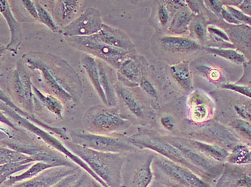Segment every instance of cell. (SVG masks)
I'll use <instances>...</instances> for the list:
<instances>
[{"label": "cell", "instance_id": "33", "mask_svg": "<svg viewBox=\"0 0 251 187\" xmlns=\"http://www.w3.org/2000/svg\"><path fill=\"white\" fill-rule=\"evenodd\" d=\"M230 125L245 138L251 142V125L249 122L243 120H234L230 122Z\"/></svg>", "mask_w": 251, "mask_h": 187}, {"label": "cell", "instance_id": "7", "mask_svg": "<svg viewBox=\"0 0 251 187\" xmlns=\"http://www.w3.org/2000/svg\"><path fill=\"white\" fill-rule=\"evenodd\" d=\"M32 73L21 60L7 77V84L15 105L30 115L35 114Z\"/></svg>", "mask_w": 251, "mask_h": 187}, {"label": "cell", "instance_id": "23", "mask_svg": "<svg viewBox=\"0 0 251 187\" xmlns=\"http://www.w3.org/2000/svg\"><path fill=\"white\" fill-rule=\"evenodd\" d=\"M115 90L116 94L120 97L130 112L138 118L145 117V109L143 105L129 89L122 85L116 84Z\"/></svg>", "mask_w": 251, "mask_h": 187}, {"label": "cell", "instance_id": "36", "mask_svg": "<svg viewBox=\"0 0 251 187\" xmlns=\"http://www.w3.org/2000/svg\"><path fill=\"white\" fill-rule=\"evenodd\" d=\"M226 10H228L230 13L233 15L234 18H235L238 21L243 24L246 25L251 26V18L249 15L245 14L244 12H242L239 9H237L236 7H230V6H224Z\"/></svg>", "mask_w": 251, "mask_h": 187}, {"label": "cell", "instance_id": "38", "mask_svg": "<svg viewBox=\"0 0 251 187\" xmlns=\"http://www.w3.org/2000/svg\"><path fill=\"white\" fill-rule=\"evenodd\" d=\"M157 16L161 25L164 27V26L168 24L170 19V12L169 11L168 9H167V6L164 4V1H162L160 5L159 6Z\"/></svg>", "mask_w": 251, "mask_h": 187}, {"label": "cell", "instance_id": "40", "mask_svg": "<svg viewBox=\"0 0 251 187\" xmlns=\"http://www.w3.org/2000/svg\"><path fill=\"white\" fill-rule=\"evenodd\" d=\"M139 86L150 97H153V98H156L157 97V92H156V89H155L152 84L150 83V81H149L148 79L146 78L145 77H144L141 80Z\"/></svg>", "mask_w": 251, "mask_h": 187}, {"label": "cell", "instance_id": "28", "mask_svg": "<svg viewBox=\"0 0 251 187\" xmlns=\"http://www.w3.org/2000/svg\"><path fill=\"white\" fill-rule=\"evenodd\" d=\"M91 177L83 168H79L74 174L63 178L52 187H83Z\"/></svg>", "mask_w": 251, "mask_h": 187}, {"label": "cell", "instance_id": "30", "mask_svg": "<svg viewBox=\"0 0 251 187\" xmlns=\"http://www.w3.org/2000/svg\"><path fill=\"white\" fill-rule=\"evenodd\" d=\"M32 164L12 163L0 165V182L1 184L21 171H26Z\"/></svg>", "mask_w": 251, "mask_h": 187}, {"label": "cell", "instance_id": "20", "mask_svg": "<svg viewBox=\"0 0 251 187\" xmlns=\"http://www.w3.org/2000/svg\"><path fill=\"white\" fill-rule=\"evenodd\" d=\"M166 51L173 53H186L201 49V44L191 39L181 37L165 36L161 39Z\"/></svg>", "mask_w": 251, "mask_h": 187}, {"label": "cell", "instance_id": "49", "mask_svg": "<svg viewBox=\"0 0 251 187\" xmlns=\"http://www.w3.org/2000/svg\"></svg>", "mask_w": 251, "mask_h": 187}, {"label": "cell", "instance_id": "5", "mask_svg": "<svg viewBox=\"0 0 251 187\" xmlns=\"http://www.w3.org/2000/svg\"><path fill=\"white\" fill-rule=\"evenodd\" d=\"M114 108L97 105L88 109L83 116V129L93 134L111 135L128 129L131 121L122 117Z\"/></svg>", "mask_w": 251, "mask_h": 187}, {"label": "cell", "instance_id": "27", "mask_svg": "<svg viewBox=\"0 0 251 187\" xmlns=\"http://www.w3.org/2000/svg\"><path fill=\"white\" fill-rule=\"evenodd\" d=\"M12 163L34 164V162L31 157L27 154L6 146H1L0 165Z\"/></svg>", "mask_w": 251, "mask_h": 187}, {"label": "cell", "instance_id": "12", "mask_svg": "<svg viewBox=\"0 0 251 187\" xmlns=\"http://www.w3.org/2000/svg\"><path fill=\"white\" fill-rule=\"evenodd\" d=\"M168 141L179 150L184 158L196 168L198 173L201 172V174H206L207 177L213 178L216 177L222 171V167L215 163V161L210 160L193 147L190 148L191 146L189 147L184 142L175 139Z\"/></svg>", "mask_w": 251, "mask_h": 187}, {"label": "cell", "instance_id": "9", "mask_svg": "<svg viewBox=\"0 0 251 187\" xmlns=\"http://www.w3.org/2000/svg\"><path fill=\"white\" fill-rule=\"evenodd\" d=\"M70 141L81 146L102 152H135L137 148L133 146L127 138L93 134L85 129H77L69 133Z\"/></svg>", "mask_w": 251, "mask_h": 187}, {"label": "cell", "instance_id": "32", "mask_svg": "<svg viewBox=\"0 0 251 187\" xmlns=\"http://www.w3.org/2000/svg\"><path fill=\"white\" fill-rule=\"evenodd\" d=\"M35 4L38 11V21L47 26L54 33H58L60 27L55 23L50 12L43 6V4H42L41 1H35Z\"/></svg>", "mask_w": 251, "mask_h": 187}, {"label": "cell", "instance_id": "37", "mask_svg": "<svg viewBox=\"0 0 251 187\" xmlns=\"http://www.w3.org/2000/svg\"><path fill=\"white\" fill-rule=\"evenodd\" d=\"M191 27L192 31H193L195 38L198 39L199 41L202 42L205 41L206 38H207V29L203 22L199 21H196V22L191 24Z\"/></svg>", "mask_w": 251, "mask_h": 187}, {"label": "cell", "instance_id": "39", "mask_svg": "<svg viewBox=\"0 0 251 187\" xmlns=\"http://www.w3.org/2000/svg\"><path fill=\"white\" fill-rule=\"evenodd\" d=\"M223 89H228V90L233 91V92H238V93L243 94L246 97L251 99V89L248 86H241L235 84H224L222 85Z\"/></svg>", "mask_w": 251, "mask_h": 187}, {"label": "cell", "instance_id": "47", "mask_svg": "<svg viewBox=\"0 0 251 187\" xmlns=\"http://www.w3.org/2000/svg\"><path fill=\"white\" fill-rule=\"evenodd\" d=\"M187 7L190 9L194 15H198L200 13V7L198 1H185Z\"/></svg>", "mask_w": 251, "mask_h": 187}, {"label": "cell", "instance_id": "13", "mask_svg": "<svg viewBox=\"0 0 251 187\" xmlns=\"http://www.w3.org/2000/svg\"><path fill=\"white\" fill-rule=\"evenodd\" d=\"M34 105L35 112L38 111L41 116L46 114L50 120L57 121L63 120L64 105L57 97L40 90L33 84Z\"/></svg>", "mask_w": 251, "mask_h": 187}, {"label": "cell", "instance_id": "3", "mask_svg": "<svg viewBox=\"0 0 251 187\" xmlns=\"http://www.w3.org/2000/svg\"><path fill=\"white\" fill-rule=\"evenodd\" d=\"M65 145L80 157L108 187H122L125 157L120 153L102 152L64 141Z\"/></svg>", "mask_w": 251, "mask_h": 187}, {"label": "cell", "instance_id": "31", "mask_svg": "<svg viewBox=\"0 0 251 187\" xmlns=\"http://www.w3.org/2000/svg\"><path fill=\"white\" fill-rule=\"evenodd\" d=\"M229 162L235 165H245L251 162V151L244 145H236L229 155Z\"/></svg>", "mask_w": 251, "mask_h": 187}, {"label": "cell", "instance_id": "19", "mask_svg": "<svg viewBox=\"0 0 251 187\" xmlns=\"http://www.w3.org/2000/svg\"><path fill=\"white\" fill-rule=\"evenodd\" d=\"M100 84L104 92L107 100V106L116 107L118 104L117 94L116 93L115 85L111 77L110 65L101 60H98Z\"/></svg>", "mask_w": 251, "mask_h": 187}, {"label": "cell", "instance_id": "16", "mask_svg": "<svg viewBox=\"0 0 251 187\" xmlns=\"http://www.w3.org/2000/svg\"><path fill=\"white\" fill-rule=\"evenodd\" d=\"M97 35L105 44L111 47L122 49L130 55L135 52V47L132 42L128 35L120 29L103 24L101 30Z\"/></svg>", "mask_w": 251, "mask_h": 187}, {"label": "cell", "instance_id": "26", "mask_svg": "<svg viewBox=\"0 0 251 187\" xmlns=\"http://www.w3.org/2000/svg\"><path fill=\"white\" fill-rule=\"evenodd\" d=\"M193 15L190 9L186 8V7L178 11L170 22L169 27L170 32L176 35L185 33L190 27Z\"/></svg>", "mask_w": 251, "mask_h": 187}, {"label": "cell", "instance_id": "2", "mask_svg": "<svg viewBox=\"0 0 251 187\" xmlns=\"http://www.w3.org/2000/svg\"><path fill=\"white\" fill-rule=\"evenodd\" d=\"M1 146L27 154L31 157L34 163L45 162L55 167L78 166L64 154L48 146L43 142H40L36 137H32V134L29 137L27 131L15 125L12 126L1 125Z\"/></svg>", "mask_w": 251, "mask_h": 187}, {"label": "cell", "instance_id": "41", "mask_svg": "<svg viewBox=\"0 0 251 187\" xmlns=\"http://www.w3.org/2000/svg\"><path fill=\"white\" fill-rule=\"evenodd\" d=\"M204 3L205 4L206 7L214 14L217 15H221V12L224 7L222 1L207 0V1H204Z\"/></svg>", "mask_w": 251, "mask_h": 187}, {"label": "cell", "instance_id": "46", "mask_svg": "<svg viewBox=\"0 0 251 187\" xmlns=\"http://www.w3.org/2000/svg\"><path fill=\"white\" fill-rule=\"evenodd\" d=\"M238 7L241 9L242 12H244L251 18V0H243L241 4Z\"/></svg>", "mask_w": 251, "mask_h": 187}, {"label": "cell", "instance_id": "22", "mask_svg": "<svg viewBox=\"0 0 251 187\" xmlns=\"http://www.w3.org/2000/svg\"><path fill=\"white\" fill-rule=\"evenodd\" d=\"M184 142L207 158L213 159L214 161L223 162L225 159L228 158L230 155L227 150L218 145H210L197 140L184 141Z\"/></svg>", "mask_w": 251, "mask_h": 187}, {"label": "cell", "instance_id": "45", "mask_svg": "<svg viewBox=\"0 0 251 187\" xmlns=\"http://www.w3.org/2000/svg\"><path fill=\"white\" fill-rule=\"evenodd\" d=\"M235 109L238 113V115L241 116L242 118L251 122V114L242 105H235Z\"/></svg>", "mask_w": 251, "mask_h": 187}, {"label": "cell", "instance_id": "44", "mask_svg": "<svg viewBox=\"0 0 251 187\" xmlns=\"http://www.w3.org/2000/svg\"><path fill=\"white\" fill-rule=\"evenodd\" d=\"M161 124L164 126V129L169 131L174 129L175 126V121L173 117L170 116H164L161 118Z\"/></svg>", "mask_w": 251, "mask_h": 187}, {"label": "cell", "instance_id": "4", "mask_svg": "<svg viewBox=\"0 0 251 187\" xmlns=\"http://www.w3.org/2000/svg\"><path fill=\"white\" fill-rule=\"evenodd\" d=\"M1 112L7 116L15 126L27 131L29 134L36 137L38 140L44 142L48 146H50L52 149L64 154L73 162H74L77 166L86 171L93 179L98 181L103 187H108L80 157H77L71 150L68 149L67 146L65 145L64 142H62L58 138L54 137L52 132H50L47 129H43L35 125L30 120H27L24 116L19 114L13 108L10 107V106L3 103H1Z\"/></svg>", "mask_w": 251, "mask_h": 187}, {"label": "cell", "instance_id": "11", "mask_svg": "<svg viewBox=\"0 0 251 187\" xmlns=\"http://www.w3.org/2000/svg\"><path fill=\"white\" fill-rule=\"evenodd\" d=\"M103 25L99 11L94 7H88L78 18L64 27L62 32L66 38L93 36L100 32Z\"/></svg>", "mask_w": 251, "mask_h": 187}, {"label": "cell", "instance_id": "18", "mask_svg": "<svg viewBox=\"0 0 251 187\" xmlns=\"http://www.w3.org/2000/svg\"><path fill=\"white\" fill-rule=\"evenodd\" d=\"M118 78L126 86H137L140 84L143 75V69L140 62L134 55H131L118 69Z\"/></svg>", "mask_w": 251, "mask_h": 187}, {"label": "cell", "instance_id": "29", "mask_svg": "<svg viewBox=\"0 0 251 187\" xmlns=\"http://www.w3.org/2000/svg\"><path fill=\"white\" fill-rule=\"evenodd\" d=\"M204 49L209 53L218 55L236 64H243L246 62V57L236 49L212 47H204Z\"/></svg>", "mask_w": 251, "mask_h": 187}, {"label": "cell", "instance_id": "35", "mask_svg": "<svg viewBox=\"0 0 251 187\" xmlns=\"http://www.w3.org/2000/svg\"><path fill=\"white\" fill-rule=\"evenodd\" d=\"M207 29V32H209L218 42H219L224 43V44H228L230 42V38L227 34L222 29L218 28L213 25L208 26Z\"/></svg>", "mask_w": 251, "mask_h": 187}, {"label": "cell", "instance_id": "43", "mask_svg": "<svg viewBox=\"0 0 251 187\" xmlns=\"http://www.w3.org/2000/svg\"><path fill=\"white\" fill-rule=\"evenodd\" d=\"M221 16L229 24H235V25H240V24H241V23L235 19L233 15L228 10H226L225 7H223L222 12H221Z\"/></svg>", "mask_w": 251, "mask_h": 187}, {"label": "cell", "instance_id": "48", "mask_svg": "<svg viewBox=\"0 0 251 187\" xmlns=\"http://www.w3.org/2000/svg\"><path fill=\"white\" fill-rule=\"evenodd\" d=\"M150 187H168L166 186L164 184L160 183V182H157V181H155L154 183H152V185H151Z\"/></svg>", "mask_w": 251, "mask_h": 187}, {"label": "cell", "instance_id": "1", "mask_svg": "<svg viewBox=\"0 0 251 187\" xmlns=\"http://www.w3.org/2000/svg\"><path fill=\"white\" fill-rule=\"evenodd\" d=\"M38 80L46 93L57 97L66 108H74L80 103L83 83L75 69L60 57L31 52L22 57Z\"/></svg>", "mask_w": 251, "mask_h": 187}, {"label": "cell", "instance_id": "34", "mask_svg": "<svg viewBox=\"0 0 251 187\" xmlns=\"http://www.w3.org/2000/svg\"><path fill=\"white\" fill-rule=\"evenodd\" d=\"M198 104H193V115L194 120H204L208 115V107L203 104V100L200 101L198 99Z\"/></svg>", "mask_w": 251, "mask_h": 187}, {"label": "cell", "instance_id": "25", "mask_svg": "<svg viewBox=\"0 0 251 187\" xmlns=\"http://www.w3.org/2000/svg\"><path fill=\"white\" fill-rule=\"evenodd\" d=\"M53 167H55V166H52L50 164L45 163V162H35V163L32 164L30 167L27 168L21 174L13 176V177H10L8 180L1 184V187H10L15 184L19 183V182L28 180L32 178L37 177L46 170Z\"/></svg>", "mask_w": 251, "mask_h": 187}, {"label": "cell", "instance_id": "15", "mask_svg": "<svg viewBox=\"0 0 251 187\" xmlns=\"http://www.w3.org/2000/svg\"><path fill=\"white\" fill-rule=\"evenodd\" d=\"M83 1L81 0L54 1L51 15L59 27L64 28L76 19V15Z\"/></svg>", "mask_w": 251, "mask_h": 187}, {"label": "cell", "instance_id": "42", "mask_svg": "<svg viewBox=\"0 0 251 187\" xmlns=\"http://www.w3.org/2000/svg\"><path fill=\"white\" fill-rule=\"evenodd\" d=\"M20 3L23 4L25 10L29 14L31 17L35 20L38 21V13L37 11L36 6H35V1L31 0H23L20 1Z\"/></svg>", "mask_w": 251, "mask_h": 187}, {"label": "cell", "instance_id": "10", "mask_svg": "<svg viewBox=\"0 0 251 187\" xmlns=\"http://www.w3.org/2000/svg\"><path fill=\"white\" fill-rule=\"evenodd\" d=\"M156 153L144 155L136 163L123 166L122 187H149L154 179L153 161Z\"/></svg>", "mask_w": 251, "mask_h": 187}, {"label": "cell", "instance_id": "21", "mask_svg": "<svg viewBox=\"0 0 251 187\" xmlns=\"http://www.w3.org/2000/svg\"><path fill=\"white\" fill-rule=\"evenodd\" d=\"M80 61H81L82 66L86 71L88 78H89L91 84H92L94 89L99 95L100 101L103 103V104L107 106L106 96H105L104 92H103V89H102L100 84L97 59L91 56V55H87V54H83L82 55Z\"/></svg>", "mask_w": 251, "mask_h": 187}, {"label": "cell", "instance_id": "6", "mask_svg": "<svg viewBox=\"0 0 251 187\" xmlns=\"http://www.w3.org/2000/svg\"><path fill=\"white\" fill-rule=\"evenodd\" d=\"M127 140L138 149H148L165 158L190 168L197 173L196 168L192 166L182 153L172 145L168 140L161 137L156 131L140 127L134 135L128 137Z\"/></svg>", "mask_w": 251, "mask_h": 187}, {"label": "cell", "instance_id": "14", "mask_svg": "<svg viewBox=\"0 0 251 187\" xmlns=\"http://www.w3.org/2000/svg\"><path fill=\"white\" fill-rule=\"evenodd\" d=\"M79 168L80 167L59 166V167L49 168L39 174L37 177L15 184L10 187H52L62 180L63 178L67 177L70 174H74Z\"/></svg>", "mask_w": 251, "mask_h": 187}, {"label": "cell", "instance_id": "17", "mask_svg": "<svg viewBox=\"0 0 251 187\" xmlns=\"http://www.w3.org/2000/svg\"><path fill=\"white\" fill-rule=\"evenodd\" d=\"M0 10L4 20L7 21L11 34L10 42L6 46L5 49L11 51L17 55L23 40L21 26L12 14L8 1L6 0L0 1Z\"/></svg>", "mask_w": 251, "mask_h": 187}, {"label": "cell", "instance_id": "8", "mask_svg": "<svg viewBox=\"0 0 251 187\" xmlns=\"http://www.w3.org/2000/svg\"><path fill=\"white\" fill-rule=\"evenodd\" d=\"M66 40L68 44L74 49L101 60L117 69L126 59L131 55L126 51L105 44L98 38L97 35L89 37L66 38Z\"/></svg>", "mask_w": 251, "mask_h": 187}, {"label": "cell", "instance_id": "24", "mask_svg": "<svg viewBox=\"0 0 251 187\" xmlns=\"http://www.w3.org/2000/svg\"><path fill=\"white\" fill-rule=\"evenodd\" d=\"M172 76L178 84L187 91L193 88L192 72L187 62H181L170 67Z\"/></svg>", "mask_w": 251, "mask_h": 187}]
</instances>
